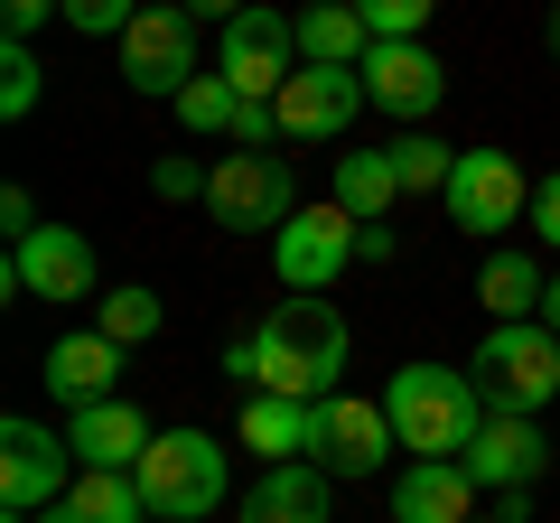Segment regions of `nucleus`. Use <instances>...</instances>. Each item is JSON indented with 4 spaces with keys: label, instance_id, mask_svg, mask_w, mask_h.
I'll return each mask as SVG.
<instances>
[{
    "label": "nucleus",
    "instance_id": "1",
    "mask_svg": "<svg viewBox=\"0 0 560 523\" xmlns=\"http://www.w3.org/2000/svg\"><path fill=\"white\" fill-rule=\"evenodd\" d=\"M346 309L337 300H308V290H290V300L271 309V318L253 327V356H261V383L253 393H290V403H327L346 374Z\"/></svg>",
    "mask_w": 560,
    "mask_h": 523
},
{
    "label": "nucleus",
    "instance_id": "2",
    "mask_svg": "<svg viewBox=\"0 0 560 523\" xmlns=\"http://www.w3.org/2000/svg\"><path fill=\"white\" fill-rule=\"evenodd\" d=\"M383 411H393V440L411 449V458H467V440L486 430V393L467 364H401L393 383H383Z\"/></svg>",
    "mask_w": 560,
    "mask_h": 523
},
{
    "label": "nucleus",
    "instance_id": "3",
    "mask_svg": "<svg viewBox=\"0 0 560 523\" xmlns=\"http://www.w3.org/2000/svg\"><path fill=\"white\" fill-rule=\"evenodd\" d=\"M467 374H477L486 411H533L541 421V403L560 393V337L541 318H495L467 356Z\"/></svg>",
    "mask_w": 560,
    "mask_h": 523
},
{
    "label": "nucleus",
    "instance_id": "4",
    "mask_svg": "<svg viewBox=\"0 0 560 523\" xmlns=\"http://www.w3.org/2000/svg\"><path fill=\"white\" fill-rule=\"evenodd\" d=\"M131 477H140V504L160 523H206L224 504V486H234V467H224V449L206 430H160Z\"/></svg>",
    "mask_w": 560,
    "mask_h": 523
},
{
    "label": "nucleus",
    "instance_id": "5",
    "mask_svg": "<svg viewBox=\"0 0 560 523\" xmlns=\"http://www.w3.org/2000/svg\"><path fill=\"white\" fill-rule=\"evenodd\" d=\"M206 216L224 234H280V224L300 216V178H290L280 150H224L215 187H206Z\"/></svg>",
    "mask_w": 560,
    "mask_h": 523
},
{
    "label": "nucleus",
    "instance_id": "6",
    "mask_svg": "<svg viewBox=\"0 0 560 523\" xmlns=\"http://www.w3.org/2000/svg\"><path fill=\"white\" fill-rule=\"evenodd\" d=\"M197 20H187L178 0H160V10H140L131 28H121V84L150 103H178L187 84H197Z\"/></svg>",
    "mask_w": 560,
    "mask_h": 523
},
{
    "label": "nucleus",
    "instance_id": "7",
    "mask_svg": "<svg viewBox=\"0 0 560 523\" xmlns=\"http://www.w3.org/2000/svg\"><path fill=\"white\" fill-rule=\"evenodd\" d=\"M533 187H541V178H523L514 150H458V178H448V224H458V234H477V243H495L504 224H533Z\"/></svg>",
    "mask_w": 560,
    "mask_h": 523
},
{
    "label": "nucleus",
    "instance_id": "8",
    "mask_svg": "<svg viewBox=\"0 0 560 523\" xmlns=\"http://www.w3.org/2000/svg\"><path fill=\"white\" fill-rule=\"evenodd\" d=\"M215 75L234 84L243 103H280V84L300 75V20H290V10H261V0H253V10L224 28Z\"/></svg>",
    "mask_w": 560,
    "mask_h": 523
},
{
    "label": "nucleus",
    "instance_id": "9",
    "mask_svg": "<svg viewBox=\"0 0 560 523\" xmlns=\"http://www.w3.org/2000/svg\"><path fill=\"white\" fill-rule=\"evenodd\" d=\"M271 253H280V290L327 300V290L355 271V216H346L337 197H327V206H300V216L271 234Z\"/></svg>",
    "mask_w": 560,
    "mask_h": 523
},
{
    "label": "nucleus",
    "instance_id": "10",
    "mask_svg": "<svg viewBox=\"0 0 560 523\" xmlns=\"http://www.w3.org/2000/svg\"><path fill=\"white\" fill-rule=\"evenodd\" d=\"M75 477H84L75 449L47 421H0V504H10V514H47Z\"/></svg>",
    "mask_w": 560,
    "mask_h": 523
},
{
    "label": "nucleus",
    "instance_id": "11",
    "mask_svg": "<svg viewBox=\"0 0 560 523\" xmlns=\"http://www.w3.org/2000/svg\"><path fill=\"white\" fill-rule=\"evenodd\" d=\"M10 300H94V243L75 224H38L28 243H10V271H0Z\"/></svg>",
    "mask_w": 560,
    "mask_h": 523
},
{
    "label": "nucleus",
    "instance_id": "12",
    "mask_svg": "<svg viewBox=\"0 0 560 523\" xmlns=\"http://www.w3.org/2000/svg\"><path fill=\"white\" fill-rule=\"evenodd\" d=\"M271 113H280V141H346L364 113V66H300Z\"/></svg>",
    "mask_w": 560,
    "mask_h": 523
},
{
    "label": "nucleus",
    "instance_id": "13",
    "mask_svg": "<svg viewBox=\"0 0 560 523\" xmlns=\"http://www.w3.org/2000/svg\"><path fill=\"white\" fill-rule=\"evenodd\" d=\"M393 411L364 403V393H327L318 403V467L327 477H383V458H393Z\"/></svg>",
    "mask_w": 560,
    "mask_h": 523
},
{
    "label": "nucleus",
    "instance_id": "14",
    "mask_svg": "<svg viewBox=\"0 0 560 523\" xmlns=\"http://www.w3.org/2000/svg\"><path fill=\"white\" fill-rule=\"evenodd\" d=\"M440 94H448V75H440V57H430L420 38H374V57H364V103H374V113L430 121Z\"/></svg>",
    "mask_w": 560,
    "mask_h": 523
},
{
    "label": "nucleus",
    "instance_id": "15",
    "mask_svg": "<svg viewBox=\"0 0 560 523\" xmlns=\"http://www.w3.org/2000/svg\"><path fill=\"white\" fill-rule=\"evenodd\" d=\"M467 477L495 486V496H514V486H541V467H551V440H541L533 411H486V430L467 440Z\"/></svg>",
    "mask_w": 560,
    "mask_h": 523
},
{
    "label": "nucleus",
    "instance_id": "16",
    "mask_svg": "<svg viewBox=\"0 0 560 523\" xmlns=\"http://www.w3.org/2000/svg\"><path fill=\"white\" fill-rule=\"evenodd\" d=\"M38 383L57 393L66 411H94V403H113V383H121V346L103 337V327L57 337V346H47V364H38Z\"/></svg>",
    "mask_w": 560,
    "mask_h": 523
},
{
    "label": "nucleus",
    "instance_id": "17",
    "mask_svg": "<svg viewBox=\"0 0 560 523\" xmlns=\"http://www.w3.org/2000/svg\"><path fill=\"white\" fill-rule=\"evenodd\" d=\"M393 523H477V477L458 458H411L393 477Z\"/></svg>",
    "mask_w": 560,
    "mask_h": 523
},
{
    "label": "nucleus",
    "instance_id": "18",
    "mask_svg": "<svg viewBox=\"0 0 560 523\" xmlns=\"http://www.w3.org/2000/svg\"><path fill=\"white\" fill-rule=\"evenodd\" d=\"M150 440L160 430L140 421V403H94V411H66V449H75V467H140L150 458Z\"/></svg>",
    "mask_w": 560,
    "mask_h": 523
},
{
    "label": "nucleus",
    "instance_id": "19",
    "mask_svg": "<svg viewBox=\"0 0 560 523\" xmlns=\"http://www.w3.org/2000/svg\"><path fill=\"white\" fill-rule=\"evenodd\" d=\"M243 449L261 467H290V458H318V403H290V393H253L243 403Z\"/></svg>",
    "mask_w": 560,
    "mask_h": 523
},
{
    "label": "nucleus",
    "instance_id": "20",
    "mask_svg": "<svg viewBox=\"0 0 560 523\" xmlns=\"http://www.w3.org/2000/svg\"><path fill=\"white\" fill-rule=\"evenodd\" d=\"M327 467L318 458H290V467H261V486L243 496V523H327Z\"/></svg>",
    "mask_w": 560,
    "mask_h": 523
},
{
    "label": "nucleus",
    "instance_id": "21",
    "mask_svg": "<svg viewBox=\"0 0 560 523\" xmlns=\"http://www.w3.org/2000/svg\"><path fill=\"white\" fill-rule=\"evenodd\" d=\"M38 523H150V504H140V477H131V467H84V477L66 486Z\"/></svg>",
    "mask_w": 560,
    "mask_h": 523
},
{
    "label": "nucleus",
    "instance_id": "22",
    "mask_svg": "<svg viewBox=\"0 0 560 523\" xmlns=\"http://www.w3.org/2000/svg\"><path fill=\"white\" fill-rule=\"evenodd\" d=\"M374 57V28H364L355 0H308L300 10V66H364Z\"/></svg>",
    "mask_w": 560,
    "mask_h": 523
},
{
    "label": "nucleus",
    "instance_id": "23",
    "mask_svg": "<svg viewBox=\"0 0 560 523\" xmlns=\"http://www.w3.org/2000/svg\"><path fill=\"white\" fill-rule=\"evenodd\" d=\"M541 262L533 253H514V243H495V253H486V271H477V300L495 309V318H541Z\"/></svg>",
    "mask_w": 560,
    "mask_h": 523
},
{
    "label": "nucleus",
    "instance_id": "24",
    "mask_svg": "<svg viewBox=\"0 0 560 523\" xmlns=\"http://www.w3.org/2000/svg\"><path fill=\"white\" fill-rule=\"evenodd\" d=\"M393 197H401L393 150H346V160H337V206L355 224H383V216H393Z\"/></svg>",
    "mask_w": 560,
    "mask_h": 523
},
{
    "label": "nucleus",
    "instance_id": "25",
    "mask_svg": "<svg viewBox=\"0 0 560 523\" xmlns=\"http://www.w3.org/2000/svg\"><path fill=\"white\" fill-rule=\"evenodd\" d=\"M383 150H393L401 197H430V187L448 197V178H458V150H448V141H430V131H401V141H383Z\"/></svg>",
    "mask_w": 560,
    "mask_h": 523
},
{
    "label": "nucleus",
    "instance_id": "26",
    "mask_svg": "<svg viewBox=\"0 0 560 523\" xmlns=\"http://www.w3.org/2000/svg\"><path fill=\"white\" fill-rule=\"evenodd\" d=\"M94 327H103L113 346H150V337H160V290H140V281L103 290V300H94Z\"/></svg>",
    "mask_w": 560,
    "mask_h": 523
},
{
    "label": "nucleus",
    "instance_id": "27",
    "mask_svg": "<svg viewBox=\"0 0 560 523\" xmlns=\"http://www.w3.org/2000/svg\"><path fill=\"white\" fill-rule=\"evenodd\" d=\"M168 113H178L187 131H197V141H206V131H224V141H234V121H243V94H234L224 75H197L178 103H168Z\"/></svg>",
    "mask_w": 560,
    "mask_h": 523
},
{
    "label": "nucleus",
    "instance_id": "28",
    "mask_svg": "<svg viewBox=\"0 0 560 523\" xmlns=\"http://www.w3.org/2000/svg\"><path fill=\"white\" fill-rule=\"evenodd\" d=\"M38 94H47L38 57H28V38H10V47H0V113H10V121H28V113H38Z\"/></svg>",
    "mask_w": 560,
    "mask_h": 523
},
{
    "label": "nucleus",
    "instance_id": "29",
    "mask_svg": "<svg viewBox=\"0 0 560 523\" xmlns=\"http://www.w3.org/2000/svg\"><path fill=\"white\" fill-rule=\"evenodd\" d=\"M355 10H364V28H374V38H420L440 0H355Z\"/></svg>",
    "mask_w": 560,
    "mask_h": 523
},
{
    "label": "nucleus",
    "instance_id": "30",
    "mask_svg": "<svg viewBox=\"0 0 560 523\" xmlns=\"http://www.w3.org/2000/svg\"><path fill=\"white\" fill-rule=\"evenodd\" d=\"M140 20V0H66V28L75 38H121Z\"/></svg>",
    "mask_w": 560,
    "mask_h": 523
},
{
    "label": "nucleus",
    "instance_id": "31",
    "mask_svg": "<svg viewBox=\"0 0 560 523\" xmlns=\"http://www.w3.org/2000/svg\"><path fill=\"white\" fill-rule=\"evenodd\" d=\"M206 187H215V168H197V160H160V168H150V197H168V206L206 197Z\"/></svg>",
    "mask_w": 560,
    "mask_h": 523
},
{
    "label": "nucleus",
    "instance_id": "32",
    "mask_svg": "<svg viewBox=\"0 0 560 523\" xmlns=\"http://www.w3.org/2000/svg\"><path fill=\"white\" fill-rule=\"evenodd\" d=\"M0 20H10V38H38L47 20H66V0H0Z\"/></svg>",
    "mask_w": 560,
    "mask_h": 523
},
{
    "label": "nucleus",
    "instance_id": "33",
    "mask_svg": "<svg viewBox=\"0 0 560 523\" xmlns=\"http://www.w3.org/2000/svg\"><path fill=\"white\" fill-rule=\"evenodd\" d=\"M0 224H10V243H28L38 234V197L28 187H0Z\"/></svg>",
    "mask_w": 560,
    "mask_h": 523
},
{
    "label": "nucleus",
    "instance_id": "34",
    "mask_svg": "<svg viewBox=\"0 0 560 523\" xmlns=\"http://www.w3.org/2000/svg\"><path fill=\"white\" fill-rule=\"evenodd\" d=\"M234 141H243V150H271V141H280V113H271V103H243Z\"/></svg>",
    "mask_w": 560,
    "mask_h": 523
},
{
    "label": "nucleus",
    "instance_id": "35",
    "mask_svg": "<svg viewBox=\"0 0 560 523\" xmlns=\"http://www.w3.org/2000/svg\"><path fill=\"white\" fill-rule=\"evenodd\" d=\"M533 234L560 253V178H541V187H533Z\"/></svg>",
    "mask_w": 560,
    "mask_h": 523
},
{
    "label": "nucleus",
    "instance_id": "36",
    "mask_svg": "<svg viewBox=\"0 0 560 523\" xmlns=\"http://www.w3.org/2000/svg\"><path fill=\"white\" fill-rule=\"evenodd\" d=\"M355 262H393V224H355Z\"/></svg>",
    "mask_w": 560,
    "mask_h": 523
},
{
    "label": "nucleus",
    "instance_id": "37",
    "mask_svg": "<svg viewBox=\"0 0 560 523\" xmlns=\"http://www.w3.org/2000/svg\"><path fill=\"white\" fill-rule=\"evenodd\" d=\"M178 10H187V20H224V28H234L243 10H253V0H178Z\"/></svg>",
    "mask_w": 560,
    "mask_h": 523
},
{
    "label": "nucleus",
    "instance_id": "38",
    "mask_svg": "<svg viewBox=\"0 0 560 523\" xmlns=\"http://www.w3.org/2000/svg\"><path fill=\"white\" fill-rule=\"evenodd\" d=\"M541 327H551V337H560V281L541 290Z\"/></svg>",
    "mask_w": 560,
    "mask_h": 523
},
{
    "label": "nucleus",
    "instance_id": "39",
    "mask_svg": "<svg viewBox=\"0 0 560 523\" xmlns=\"http://www.w3.org/2000/svg\"><path fill=\"white\" fill-rule=\"evenodd\" d=\"M541 38H551V57H560V0H551V28H541Z\"/></svg>",
    "mask_w": 560,
    "mask_h": 523
},
{
    "label": "nucleus",
    "instance_id": "40",
    "mask_svg": "<svg viewBox=\"0 0 560 523\" xmlns=\"http://www.w3.org/2000/svg\"><path fill=\"white\" fill-rule=\"evenodd\" d=\"M0 523H38V514H0Z\"/></svg>",
    "mask_w": 560,
    "mask_h": 523
},
{
    "label": "nucleus",
    "instance_id": "41",
    "mask_svg": "<svg viewBox=\"0 0 560 523\" xmlns=\"http://www.w3.org/2000/svg\"><path fill=\"white\" fill-rule=\"evenodd\" d=\"M477 523H504V514H477Z\"/></svg>",
    "mask_w": 560,
    "mask_h": 523
},
{
    "label": "nucleus",
    "instance_id": "42",
    "mask_svg": "<svg viewBox=\"0 0 560 523\" xmlns=\"http://www.w3.org/2000/svg\"><path fill=\"white\" fill-rule=\"evenodd\" d=\"M150 523H160V514H150Z\"/></svg>",
    "mask_w": 560,
    "mask_h": 523
}]
</instances>
